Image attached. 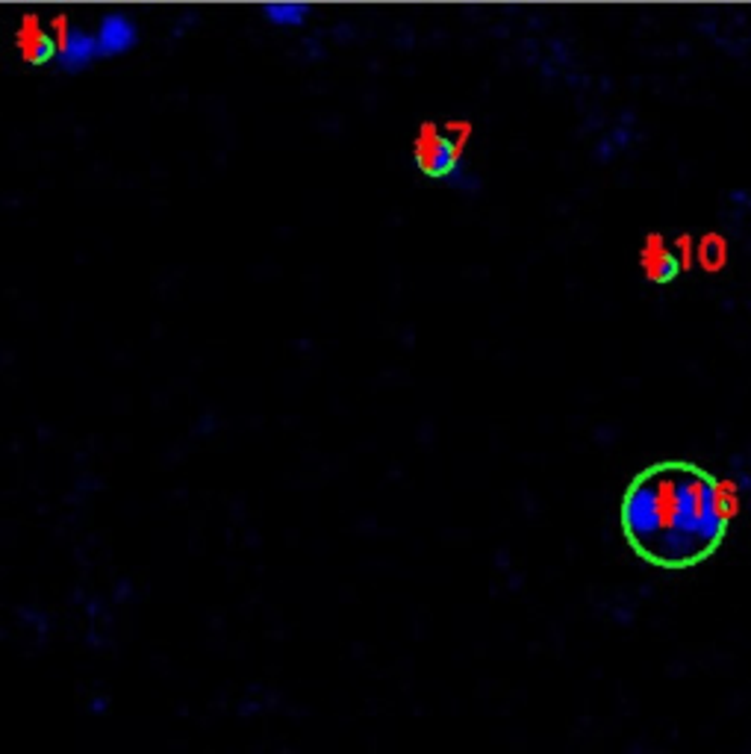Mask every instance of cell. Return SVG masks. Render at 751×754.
Returning a JSON list of instances; mask_svg holds the SVG:
<instances>
[{
	"mask_svg": "<svg viewBox=\"0 0 751 754\" xmlns=\"http://www.w3.org/2000/svg\"><path fill=\"white\" fill-rule=\"evenodd\" d=\"M734 521L728 483L687 460L651 463L619 501L628 549L649 566L684 571L711 561Z\"/></svg>",
	"mask_w": 751,
	"mask_h": 754,
	"instance_id": "6da1fadb",
	"label": "cell"
},
{
	"mask_svg": "<svg viewBox=\"0 0 751 754\" xmlns=\"http://www.w3.org/2000/svg\"><path fill=\"white\" fill-rule=\"evenodd\" d=\"M458 142H454L448 133L437 130V127H427V130L422 133V139L416 142L418 172L442 180V177H448V174L458 168Z\"/></svg>",
	"mask_w": 751,
	"mask_h": 754,
	"instance_id": "7a4b0ae2",
	"label": "cell"
},
{
	"mask_svg": "<svg viewBox=\"0 0 751 754\" xmlns=\"http://www.w3.org/2000/svg\"><path fill=\"white\" fill-rule=\"evenodd\" d=\"M95 45H98V56H122L136 45V27L124 15H107L98 27Z\"/></svg>",
	"mask_w": 751,
	"mask_h": 754,
	"instance_id": "3957f363",
	"label": "cell"
},
{
	"mask_svg": "<svg viewBox=\"0 0 751 754\" xmlns=\"http://www.w3.org/2000/svg\"><path fill=\"white\" fill-rule=\"evenodd\" d=\"M95 56H98L95 36H89V33H83V30H68L60 48H57V62H60L62 72H68V74L83 72Z\"/></svg>",
	"mask_w": 751,
	"mask_h": 754,
	"instance_id": "277c9868",
	"label": "cell"
},
{
	"mask_svg": "<svg viewBox=\"0 0 751 754\" xmlns=\"http://www.w3.org/2000/svg\"><path fill=\"white\" fill-rule=\"evenodd\" d=\"M263 12L265 18L277 27H301L310 15V7H304V3H268Z\"/></svg>",
	"mask_w": 751,
	"mask_h": 754,
	"instance_id": "5b68a950",
	"label": "cell"
},
{
	"mask_svg": "<svg viewBox=\"0 0 751 754\" xmlns=\"http://www.w3.org/2000/svg\"><path fill=\"white\" fill-rule=\"evenodd\" d=\"M646 272H649L660 286H666L680 275V260L672 254V251H663V248H660L658 254H651V263H646Z\"/></svg>",
	"mask_w": 751,
	"mask_h": 754,
	"instance_id": "8992f818",
	"label": "cell"
},
{
	"mask_svg": "<svg viewBox=\"0 0 751 754\" xmlns=\"http://www.w3.org/2000/svg\"><path fill=\"white\" fill-rule=\"evenodd\" d=\"M53 53H57V48H53L51 39H41L39 45H36V51H30V62H36V65H45V62L51 60Z\"/></svg>",
	"mask_w": 751,
	"mask_h": 754,
	"instance_id": "52a82bcc",
	"label": "cell"
}]
</instances>
